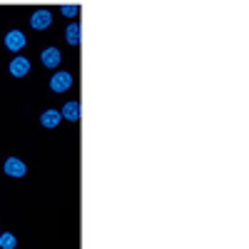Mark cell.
Wrapping results in <instances>:
<instances>
[{"mask_svg":"<svg viewBox=\"0 0 249 249\" xmlns=\"http://www.w3.org/2000/svg\"><path fill=\"white\" fill-rule=\"evenodd\" d=\"M50 25H53V10H48V8L33 10V15H30V28L33 30H48Z\"/></svg>","mask_w":249,"mask_h":249,"instance_id":"cell-1","label":"cell"},{"mask_svg":"<svg viewBox=\"0 0 249 249\" xmlns=\"http://www.w3.org/2000/svg\"><path fill=\"white\" fill-rule=\"evenodd\" d=\"M72 88V75L70 72H65V70H57L53 77H50V90L53 92H68Z\"/></svg>","mask_w":249,"mask_h":249,"instance_id":"cell-2","label":"cell"},{"mask_svg":"<svg viewBox=\"0 0 249 249\" xmlns=\"http://www.w3.org/2000/svg\"><path fill=\"white\" fill-rule=\"evenodd\" d=\"M25 45H28V37H25L23 30H10V33H5V48H8L10 53H20Z\"/></svg>","mask_w":249,"mask_h":249,"instance_id":"cell-3","label":"cell"},{"mask_svg":"<svg viewBox=\"0 0 249 249\" xmlns=\"http://www.w3.org/2000/svg\"><path fill=\"white\" fill-rule=\"evenodd\" d=\"M8 72H10V77H25V75H30V60L28 57H23V55H18V57H13L10 60V65H8Z\"/></svg>","mask_w":249,"mask_h":249,"instance_id":"cell-4","label":"cell"},{"mask_svg":"<svg viewBox=\"0 0 249 249\" xmlns=\"http://www.w3.org/2000/svg\"><path fill=\"white\" fill-rule=\"evenodd\" d=\"M3 170L8 177H25L28 175V164L23 160H18V157H8L3 162Z\"/></svg>","mask_w":249,"mask_h":249,"instance_id":"cell-5","label":"cell"},{"mask_svg":"<svg viewBox=\"0 0 249 249\" xmlns=\"http://www.w3.org/2000/svg\"><path fill=\"white\" fill-rule=\"evenodd\" d=\"M40 62H43L45 68H50V70H57L60 62H62V53L57 48H45L43 53H40Z\"/></svg>","mask_w":249,"mask_h":249,"instance_id":"cell-6","label":"cell"},{"mask_svg":"<svg viewBox=\"0 0 249 249\" xmlns=\"http://www.w3.org/2000/svg\"><path fill=\"white\" fill-rule=\"evenodd\" d=\"M60 115H62V120H70V122H77V120H80V102H77V100H68L65 105H62Z\"/></svg>","mask_w":249,"mask_h":249,"instance_id":"cell-7","label":"cell"},{"mask_svg":"<svg viewBox=\"0 0 249 249\" xmlns=\"http://www.w3.org/2000/svg\"><path fill=\"white\" fill-rule=\"evenodd\" d=\"M60 122H62V115H60V110H45L43 115H40V124H43L45 130H53V127H57Z\"/></svg>","mask_w":249,"mask_h":249,"instance_id":"cell-8","label":"cell"},{"mask_svg":"<svg viewBox=\"0 0 249 249\" xmlns=\"http://www.w3.org/2000/svg\"><path fill=\"white\" fill-rule=\"evenodd\" d=\"M65 40H68V45H72V48H77L80 45V23H72L65 28Z\"/></svg>","mask_w":249,"mask_h":249,"instance_id":"cell-9","label":"cell"},{"mask_svg":"<svg viewBox=\"0 0 249 249\" xmlns=\"http://www.w3.org/2000/svg\"><path fill=\"white\" fill-rule=\"evenodd\" d=\"M15 247H18L15 234H10V232H0V249H15Z\"/></svg>","mask_w":249,"mask_h":249,"instance_id":"cell-10","label":"cell"},{"mask_svg":"<svg viewBox=\"0 0 249 249\" xmlns=\"http://www.w3.org/2000/svg\"><path fill=\"white\" fill-rule=\"evenodd\" d=\"M60 13L65 15V18H77L80 8H77V5H62V8H60Z\"/></svg>","mask_w":249,"mask_h":249,"instance_id":"cell-11","label":"cell"}]
</instances>
